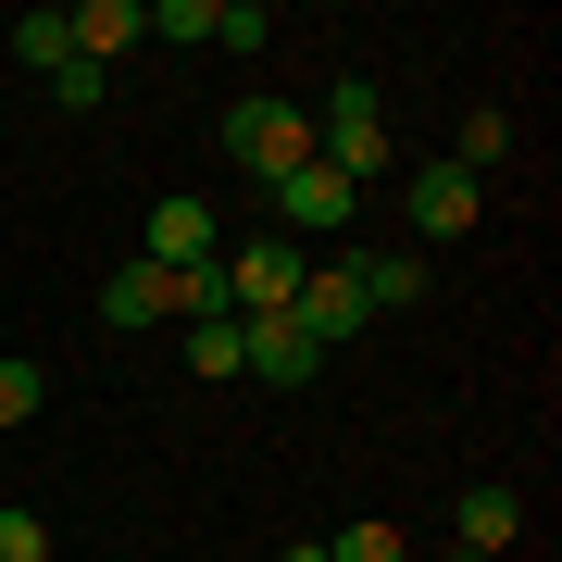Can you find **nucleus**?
I'll return each mask as SVG.
<instances>
[{
    "label": "nucleus",
    "mask_w": 562,
    "mask_h": 562,
    "mask_svg": "<svg viewBox=\"0 0 562 562\" xmlns=\"http://www.w3.org/2000/svg\"><path fill=\"white\" fill-rule=\"evenodd\" d=\"M225 162L262 176V188L301 176V162H313V113H301V101H238V113H225Z\"/></svg>",
    "instance_id": "nucleus-1"
},
{
    "label": "nucleus",
    "mask_w": 562,
    "mask_h": 562,
    "mask_svg": "<svg viewBox=\"0 0 562 562\" xmlns=\"http://www.w3.org/2000/svg\"><path fill=\"white\" fill-rule=\"evenodd\" d=\"M301 276H313L301 238H238V250H225V301H238V325L288 313V301H301Z\"/></svg>",
    "instance_id": "nucleus-2"
},
{
    "label": "nucleus",
    "mask_w": 562,
    "mask_h": 562,
    "mask_svg": "<svg viewBox=\"0 0 562 562\" xmlns=\"http://www.w3.org/2000/svg\"><path fill=\"white\" fill-rule=\"evenodd\" d=\"M138 262H150V276H188V262H225V213L201 201V188L150 201V225H138Z\"/></svg>",
    "instance_id": "nucleus-3"
},
{
    "label": "nucleus",
    "mask_w": 562,
    "mask_h": 562,
    "mask_svg": "<svg viewBox=\"0 0 562 562\" xmlns=\"http://www.w3.org/2000/svg\"><path fill=\"white\" fill-rule=\"evenodd\" d=\"M313 150L338 162V176L362 188L387 162V113H375V76H338V101H325V125H313Z\"/></svg>",
    "instance_id": "nucleus-4"
},
{
    "label": "nucleus",
    "mask_w": 562,
    "mask_h": 562,
    "mask_svg": "<svg viewBox=\"0 0 562 562\" xmlns=\"http://www.w3.org/2000/svg\"><path fill=\"white\" fill-rule=\"evenodd\" d=\"M350 213H362V188L325 150L301 162V176H276V225H288V238H350Z\"/></svg>",
    "instance_id": "nucleus-5"
},
{
    "label": "nucleus",
    "mask_w": 562,
    "mask_h": 562,
    "mask_svg": "<svg viewBox=\"0 0 562 562\" xmlns=\"http://www.w3.org/2000/svg\"><path fill=\"white\" fill-rule=\"evenodd\" d=\"M401 213H413V238H475V213H487V188L462 176V162H413V188H401Z\"/></svg>",
    "instance_id": "nucleus-6"
},
{
    "label": "nucleus",
    "mask_w": 562,
    "mask_h": 562,
    "mask_svg": "<svg viewBox=\"0 0 562 562\" xmlns=\"http://www.w3.org/2000/svg\"><path fill=\"white\" fill-rule=\"evenodd\" d=\"M288 325H301L313 350L362 338V288H350V262H313V276H301V301H288Z\"/></svg>",
    "instance_id": "nucleus-7"
},
{
    "label": "nucleus",
    "mask_w": 562,
    "mask_h": 562,
    "mask_svg": "<svg viewBox=\"0 0 562 562\" xmlns=\"http://www.w3.org/2000/svg\"><path fill=\"white\" fill-rule=\"evenodd\" d=\"M63 38H76V63H101V76H113V63L150 38V0H76V13H63Z\"/></svg>",
    "instance_id": "nucleus-8"
},
{
    "label": "nucleus",
    "mask_w": 562,
    "mask_h": 562,
    "mask_svg": "<svg viewBox=\"0 0 562 562\" xmlns=\"http://www.w3.org/2000/svg\"><path fill=\"white\" fill-rule=\"evenodd\" d=\"M238 338H250V375H262V387H313V375H325V350H313V338H301V325H288V313L238 325Z\"/></svg>",
    "instance_id": "nucleus-9"
},
{
    "label": "nucleus",
    "mask_w": 562,
    "mask_h": 562,
    "mask_svg": "<svg viewBox=\"0 0 562 562\" xmlns=\"http://www.w3.org/2000/svg\"><path fill=\"white\" fill-rule=\"evenodd\" d=\"M513 525H525V501H513L501 475H475V487H462V513H450V538L475 550V562H501V550H513Z\"/></svg>",
    "instance_id": "nucleus-10"
},
{
    "label": "nucleus",
    "mask_w": 562,
    "mask_h": 562,
    "mask_svg": "<svg viewBox=\"0 0 562 562\" xmlns=\"http://www.w3.org/2000/svg\"><path fill=\"white\" fill-rule=\"evenodd\" d=\"M338 262H350L362 313H413V301H425V262H413V250H338Z\"/></svg>",
    "instance_id": "nucleus-11"
},
{
    "label": "nucleus",
    "mask_w": 562,
    "mask_h": 562,
    "mask_svg": "<svg viewBox=\"0 0 562 562\" xmlns=\"http://www.w3.org/2000/svg\"><path fill=\"white\" fill-rule=\"evenodd\" d=\"M101 325H125V338H138V325H176V288H162L150 262H125V276H101Z\"/></svg>",
    "instance_id": "nucleus-12"
},
{
    "label": "nucleus",
    "mask_w": 562,
    "mask_h": 562,
    "mask_svg": "<svg viewBox=\"0 0 562 562\" xmlns=\"http://www.w3.org/2000/svg\"><path fill=\"white\" fill-rule=\"evenodd\" d=\"M450 162L487 188V162H513V113H501V101H475V113H462V138H450Z\"/></svg>",
    "instance_id": "nucleus-13"
},
{
    "label": "nucleus",
    "mask_w": 562,
    "mask_h": 562,
    "mask_svg": "<svg viewBox=\"0 0 562 562\" xmlns=\"http://www.w3.org/2000/svg\"><path fill=\"white\" fill-rule=\"evenodd\" d=\"M188 375H250V338H238V313H213V325H188Z\"/></svg>",
    "instance_id": "nucleus-14"
},
{
    "label": "nucleus",
    "mask_w": 562,
    "mask_h": 562,
    "mask_svg": "<svg viewBox=\"0 0 562 562\" xmlns=\"http://www.w3.org/2000/svg\"><path fill=\"white\" fill-rule=\"evenodd\" d=\"M13 63H25V76L76 63V38H63V13H50V0H38V13H13Z\"/></svg>",
    "instance_id": "nucleus-15"
},
{
    "label": "nucleus",
    "mask_w": 562,
    "mask_h": 562,
    "mask_svg": "<svg viewBox=\"0 0 562 562\" xmlns=\"http://www.w3.org/2000/svg\"><path fill=\"white\" fill-rule=\"evenodd\" d=\"M38 88H50V101H63V113H101V101H113V76H101V63H50V76H38Z\"/></svg>",
    "instance_id": "nucleus-16"
},
{
    "label": "nucleus",
    "mask_w": 562,
    "mask_h": 562,
    "mask_svg": "<svg viewBox=\"0 0 562 562\" xmlns=\"http://www.w3.org/2000/svg\"><path fill=\"white\" fill-rule=\"evenodd\" d=\"M213 38H225V50H262V38H276V13H262V0H213Z\"/></svg>",
    "instance_id": "nucleus-17"
},
{
    "label": "nucleus",
    "mask_w": 562,
    "mask_h": 562,
    "mask_svg": "<svg viewBox=\"0 0 562 562\" xmlns=\"http://www.w3.org/2000/svg\"><path fill=\"white\" fill-rule=\"evenodd\" d=\"M325 562H413V550H401V525H338V550H325Z\"/></svg>",
    "instance_id": "nucleus-18"
},
{
    "label": "nucleus",
    "mask_w": 562,
    "mask_h": 562,
    "mask_svg": "<svg viewBox=\"0 0 562 562\" xmlns=\"http://www.w3.org/2000/svg\"><path fill=\"white\" fill-rule=\"evenodd\" d=\"M25 413H38V362H25V350H13V362H0V438H13V425H25Z\"/></svg>",
    "instance_id": "nucleus-19"
},
{
    "label": "nucleus",
    "mask_w": 562,
    "mask_h": 562,
    "mask_svg": "<svg viewBox=\"0 0 562 562\" xmlns=\"http://www.w3.org/2000/svg\"><path fill=\"white\" fill-rule=\"evenodd\" d=\"M0 562H50V525L13 513V501H0Z\"/></svg>",
    "instance_id": "nucleus-20"
},
{
    "label": "nucleus",
    "mask_w": 562,
    "mask_h": 562,
    "mask_svg": "<svg viewBox=\"0 0 562 562\" xmlns=\"http://www.w3.org/2000/svg\"><path fill=\"white\" fill-rule=\"evenodd\" d=\"M150 38H213V0H150Z\"/></svg>",
    "instance_id": "nucleus-21"
},
{
    "label": "nucleus",
    "mask_w": 562,
    "mask_h": 562,
    "mask_svg": "<svg viewBox=\"0 0 562 562\" xmlns=\"http://www.w3.org/2000/svg\"><path fill=\"white\" fill-rule=\"evenodd\" d=\"M276 562H325V538H288V550H276Z\"/></svg>",
    "instance_id": "nucleus-22"
},
{
    "label": "nucleus",
    "mask_w": 562,
    "mask_h": 562,
    "mask_svg": "<svg viewBox=\"0 0 562 562\" xmlns=\"http://www.w3.org/2000/svg\"><path fill=\"white\" fill-rule=\"evenodd\" d=\"M0 450H13V438H0Z\"/></svg>",
    "instance_id": "nucleus-23"
}]
</instances>
